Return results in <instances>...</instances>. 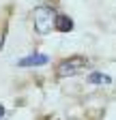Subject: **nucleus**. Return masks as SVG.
Returning a JSON list of instances; mask_svg holds the SVG:
<instances>
[{
	"instance_id": "7ed1b4c3",
	"label": "nucleus",
	"mask_w": 116,
	"mask_h": 120,
	"mask_svg": "<svg viewBox=\"0 0 116 120\" xmlns=\"http://www.w3.org/2000/svg\"><path fill=\"white\" fill-rule=\"evenodd\" d=\"M47 62H50V56H45V54H30V56L17 60V67H43Z\"/></svg>"
},
{
	"instance_id": "39448f33",
	"label": "nucleus",
	"mask_w": 116,
	"mask_h": 120,
	"mask_svg": "<svg viewBox=\"0 0 116 120\" xmlns=\"http://www.w3.org/2000/svg\"><path fill=\"white\" fill-rule=\"evenodd\" d=\"M88 82L90 84H99V86H108V84H112V77L105 75V73H90Z\"/></svg>"
},
{
	"instance_id": "f257e3e1",
	"label": "nucleus",
	"mask_w": 116,
	"mask_h": 120,
	"mask_svg": "<svg viewBox=\"0 0 116 120\" xmlns=\"http://www.w3.org/2000/svg\"><path fill=\"white\" fill-rule=\"evenodd\" d=\"M32 19H35V30L39 34H47L52 32V28H56V13L52 7H45V4L37 7L32 13Z\"/></svg>"
},
{
	"instance_id": "0eeeda50",
	"label": "nucleus",
	"mask_w": 116,
	"mask_h": 120,
	"mask_svg": "<svg viewBox=\"0 0 116 120\" xmlns=\"http://www.w3.org/2000/svg\"><path fill=\"white\" fill-rule=\"evenodd\" d=\"M2 45H4V41H2V34H0V49H2Z\"/></svg>"
},
{
	"instance_id": "f03ea898",
	"label": "nucleus",
	"mask_w": 116,
	"mask_h": 120,
	"mask_svg": "<svg viewBox=\"0 0 116 120\" xmlns=\"http://www.w3.org/2000/svg\"><path fill=\"white\" fill-rule=\"evenodd\" d=\"M88 64H90L88 58H84V56H71V58L62 60V62L56 67V73H58V77H69V75H77Z\"/></svg>"
},
{
	"instance_id": "423d86ee",
	"label": "nucleus",
	"mask_w": 116,
	"mask_h": 120,
	"mask_svg": "<svg viewBox=\"0 0 116 120\" xmlns=\"http://www.w3.org/2000/svg\"><path fill=\"white\" fill-rule=\"evenodd\" d=\"M4 116V107H2V105H0V118H2Z\"/></svg>"
},
{
	"instance_id": "20e7f679",
	"label": "nucleus",
	"mask_w": 116,
	"mask_h": 120,
	"mask_svg": "<svg viewBox=\"0 0 116 120\" xmlns=\"http://www.w3.org/2000/svg\"><path fill=\"white\" fill-rule=\"evenodd\" d=\"M56 28L60 32H71L73 30V19L67 17V15H56Z\"/></svg>"
}]
</instances>
